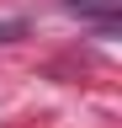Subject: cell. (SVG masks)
<instances>
[{"label": "cell", "mask_w": 122, "mask_h": 128, "mask_svg": "<svg viewBox=\"0 0 122 128\" xmlns=\"http://www.w3.org/2000/svg\"><path fill=\"white\" fill-rule=\"evenodd\" d=\"M16 32H21V22H5V27H0V43H5V38H16Z\"/></svg>", "instance_id": "1"}]
</instances>
